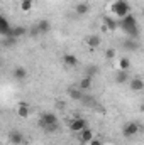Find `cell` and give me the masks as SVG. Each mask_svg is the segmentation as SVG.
I'll use <instances>...</instances> for the list:
<instances>
[{"label":"cell","mask_w":144,"mask_h":145,"mask_svg":"<svg viewBox=\"0 0 144 145\" xmlns=\"http://www.w3.org/2000/svg\"><path fill=\"white\" fill-rule=\"evenodd\" d=\"M92 84H93V78H92V76H85V78H81V79H80L78 88L83 91V89H90V88H92Z\"/></svg>","instance_id":"obj_13"},{"label":"cell","mask_w":144,"mask_h":145,"mask_svg":"<svg viewBox=\"0 0 144 145\" xmlns=\"http://www.w3.org/2000/svg\"><path fill=\"white\" fill-rule=\"evenodd\" d=\"M112 12H114V15L120 20V19H124V17L129 15V3H127L126 0H115V2L112 3Z\"/></svg>","instance_id":"obj_2"},{"label":"cell","mask_w":144,"mask_h":145,"mask_svg":"<svg viewBox=\"0 0 144 145\" xmlns=\"http://www.w3.org/2000/svg\"><path fill=\"white\" fill-rule=\"evenodd\" d=\"M114 79H115L117 84H124V83L129 79V74H127V71H120V69H119V71L115 72V78H114Z\"/></svg>","instance_id":"obj_18"},{"label":"cell","mask_w":144,"mask_h":145,"mask_svg":"<svg viewBox=\"0 0 144 145\" xmlns=\"http://www.w3.org/2000/svg\"><path fill=\"white\" fill-rule=\"evenodd\" d=\"M88 145H102V140H98V138H93V140H92Z\"/></svg>","instance_id":"obj_27"},{"label":"cell","mask_w":144,"mask_h":145,"mask_svg":"<svg viewBox=\"0 0 144 145\" xmlns=\"http://www.w3.org/2000/svg\"><path fill=\"white\" fill-rule=\"evenodd\" d=\"M20 145H29V144H27V142H24V144H20Z\"/></svg>","instance_id":"obj_29"},{"label":"cell","mask_w":144,"mask_h":145,"mask_svg":"<svg viewBox=\"0 0 144 145\" xmlns=\"http://www.w3.org/2000/svg\"><path fill=\"white\" fill-rule=\"evenodd\" d=\"M119 27L120 29H124L129 36L132 37V39H136V37L139 36V27H137V22H136V17L134 15H127V17H124V19H120L119 20Z\"/></svg>","instance_id":"obj_1"},{"label":"cell","mask_w":144,"mask_h":145,"mask_svg":"<svg viewBox=\"0 0 144 145\" xmlns=\"http://www.w3.org/2000/svg\"><path fill=\"white\" fill-rule=\"evenodd\" d=\"M124 47H126L127 51H136V49H137V42H136V39H129V40H126V42H124Z\"/></svg>","instance_id":"obj_23"},{"label":"cell","mask_w":144,"mask_h":145,"mask_svg":"<svg viewBox=\"0 0 144 145\" xmlns=\"http://www.w3.org/2000/svg\"><path fill=\"white\" fill-rule=\"evenodd\" d=\"M75 10H76L78 15H87V14L90 12V5H88L87 2H80V3L75 7Z\"/></svg>","instance_id":"obj_17"},{"label":"cell","mask_w":144,"mask_h":145,"mask_svg":"<svg viewBox=\"0 0 144 145\" xmlns=\"http://www.w3.org/2000/svg\"><path fill=\"white\" fill-rule=\"evenodd\" d=\"M26 34H27V29H26L24 25H15V27H12V31H10V36L15 37V39L26 36Z\"/></svg>","instance_id":"obj_14"},{"label":"cell","mask_w":144,"mask_h":145,"mask_svg":"<svg viewBox=\"0 0 144 145\" xmlns=\"http://www.w3.org/2000/svg\"><path fill=\"white\" fill-rule=\"evenodd\" d=\"M143 19H144V8H143Z\"/></svg>","instance_id":"obj_30"},{"label":"cell","mask_w":144,"mask_h":145,"mask_svg":"<svg viewBox=\"0 0 144 145\" xmlns=\"http://www.w3.org/2000/svg\"><path fill=\"white\" fill-rule=\"evenodd\" d=\"M129 88H131V91H136V93L144 91V81L141 79V78H134V79H131Z\"/></svg>","instance_id":"obj_8"},{"label":"cell","mask_w":144,"mask_h":145,"mask_svg":"<svg viewBox=\"0 0 144 145\" xmlns=\"http://www.w3.org/2000/svg\"><path fill=\"white\" fill-rule=\"evenodd\" d=\"M63 63H65L68 68H76V66H78V57H76V56H73V54H65Z\"/></svg>","instance_id":"obj_15"},{"label":"cell","mask_w":144,"mask_h":145,"mask_svg":"<svg viewBox=\"0 0 144 145\" xmlns=\"http://www.w3.org/2000/svg\"><path fill=\"white\" fill-rule=\"evenodd\" d=\"M85 128H88V123H87V120H83V118H75L71 123H70V130L75 132V133H80V132L85 130Z\"/></svg>","instance_id":"obj_5"},{"label":"cell","mask_w":144,"mask_h":145,"mask_svg":"<svg viewBox=\"0 0 144 145\" xmlns=\"http://www.w3.org/2000/svg\"><path fill=\"white\" fill-rule=\"evenodd\" d=\"M93 138H95V135L90 128H85V130L80 132V144H90Z\"/></svg>","instance_id":"obj_6"},{"label":"cell","mask_w":144,"mask_h":145,"mask_svg":"<svg viewBox=\"0 0 144 145\" xmlns=\"http://www.w3.org/2000/svg\"><path fill=\"white\" fill-rule=\"evenodd\" d=\"M137 132H139V125L134 123V121H129V123H126V125L122 127V135L127 137V138L137 135Z\"/></svg>","instance_id":"obj_4"},{"label":"cell","mask_w":144,"mask_h":145,"mask_svg":"<svg viewBox=\"0 0 144 145\" xmlns=\"http://www.w3.org/2000/svg\"><path fill=\"white\" fill-rule=\"evenodd\" d=\"M85 42H87L88 47L95 49V47H98V46L102 44V39H100V36H97V34H92V36H88L85 39Z\"/></svg>","instance_id":"obj_9"},{"label":"cell","mask_w":144,"mask_h":145,"mask_svg":"<svg viewBox=\"0 0 144 145\" xmlns=\"http://www.w3.org/2000/svg\"><path fill=\"white\" fill-rule=\"evenodd\" d=\"M32 3H34V0H20V10L22 12H29L32 8Z\"/></svg>","instance_id":"obj_22"},{"label":"cell","mask_w":144,"mask_h":145,"mask_svg":"<svg viewBox=\"0 0 144 145\" xmlns=\"http://www.w3.org/2000/svg\"><path fill=\"white\" fill-rule=\"evenodd\" d=\"M29 115H31V108H29V105H27L26 101H20L19 106H17V116H19V118H27Z\"/></svg>","instance_id":"obj_7"},{"label":"cell","mask_w":144,"mask_h":145,"mask_svg":"<svg viewBox=\"0 0 144 145\" xmlns=\"http://www.w3.org/2000/svg\"><path fill=\"white\" fill-rule=\"evenodd\" d=\"M12 74H14V78H15V79L24 81V79L27 78V69H26V68H22V66H17V68H14Z\"/></svg>","instance_id":"obj_11"},{"label":"cell","mask_w":144,"mask_h":145,"mask_svg":"<svg viewBox=\"0 0 144 145\" xmlns=\"http://www.w3.org/2000/svg\"><path fill=\"white\" fill-rule=\"evenodd\" d=\"M115 56H117V51L114 47H108L107 51H105V57L107 59H115Z\"/></svg>","instance_id":"obj_25"},{"label":"cell","mask_w":144,"mask_h":145,"mask_svg":"<svg viewBox=\"0 0 144 145\" xmlns=\"http://www.w3.org/2000/svg\"><path fill=\"white\" fill-rule=\"evenodd\" d=\"M37 29H39L41 34H48V32L51 31V22L46 20V19H41V20L37 22Z\"/></svg>","instance_id":"obj_12"},{"label":"cell","mask_w":144,"mask_h":145,"mask_svg":"<svg viewBox=\"0 0 144 145\" xmlns=\"http://www.w3.org/2000/svg\"><path fill=\"white\" fill-rule=\"evenodd\" d=\"M44 130L49 132V133H51V132H56V130H58V123H56V125H49V127H46Z\"/></svg>","instance_id":"obj_26"},{"label":"cell","mask_w":144,"mask_h":145,"mask_svg":"<svg viewBox=\"0 0 144 145\" xmlns=\"http://www.w3.org/2000/svg\"><path fill=\"white\" fill-rule=\"evenodd\" d=\"M104 24L107 25L108 32H115V31L119 29V22H117L115 19H112V17H105V20H104Z\"/></svg>","instance_id":"obj_16"},{"label":"cell","mask_w":144,"mask_h":145,"mask_svg":"<svg viewBox=\"0 0 144 145\" xmlns=\"http://www.w3.org/2000/svg\"><path fill=\"white\" fill-rule=\"evenodd\" d=\"M10 144L12 145L24 144V137H22V133H19V132H12V133H10Z\"/></svg>","instance_id":"obj_19"},{"label":"cell","mask_w":144,"mask_h":145,"mask_svg":"<svg viewBox=\"0 0 144 145\" xmlns=\"http://www.w3.org/2000/svg\"><path fill=\"white\" fill-rule=\"evenodd\" d=\"M56 123H58V116H56V113H53V111H44V113L41 115L39 125H41L42 128H46V127H49V125H56Z\"/></svg>","instance_id":"obj_3"},{"label":"cell","mask_w":144,"mask_h":145,"mask_svg":"<svg viewBox=\"0 0 144 145\" xmlns=\"http://www.w3.org/2000/svg\"><path fill=\"white\" fill-rule=\"evenodd\" d=\"M15 44H17V39H15V37H12V36L3 37V46H5V47H12V46H15Z\"/></svg>","instance_id":"obj_24"},{"label":"cell","mask_w":144,"mask_h":145,"mask_svg":"<svg viewBox=\"0 0 144 145\" xmlns=\"http://www.w3.org/2000/svg\"><path fill=\"white\" fill-rule=\"evenodd\" d=\"M141 111H143V113H144V103H143V105H141Z\"/></svg>","instance_id":"obj_28"},{"label":"cell","mask_w":144,"mask_h":145,"mask_svg":"<svg viewBox=\"0 0 144 145\" xmlns=\"http://www.w3.org/2000/svg\"><path fill=\"white\" fill-rule=\"evenodd\" d=\"M68 95H70V98H73V100H81V98H83L80 88H70V89H68Z\"/></svg>","instance_id":"obj_20"},{"label":"cell","mask_w":144,"mask_h":145,"mask_svg":"<svg viewBox=\"0 0 144 145\" xmlns=\"http://www.w3.org/2000/svg\"><path fill=\"white\" fill-rule=\"evenodd\" d=\"M10 31H12V27L9 25L7 19L5 17H0V34L3 37H7V36H10Z\"/></svg>","instance_id":"obj_10"},{"label":"cell","mask_w":144,"mask_h":145,"mask_svg":"<svg viewBox=\"0 0 144 145\" xmlns=\"http://www.w3.org/2000/svg\"><path fill=\"white\" fill-rule=\"evenodd\" d=\"M129 68H131V61H129L127 57L119 59V69H120V71H129Z\"/></svg>","instance_id":"obj_21"}]
</instances>
